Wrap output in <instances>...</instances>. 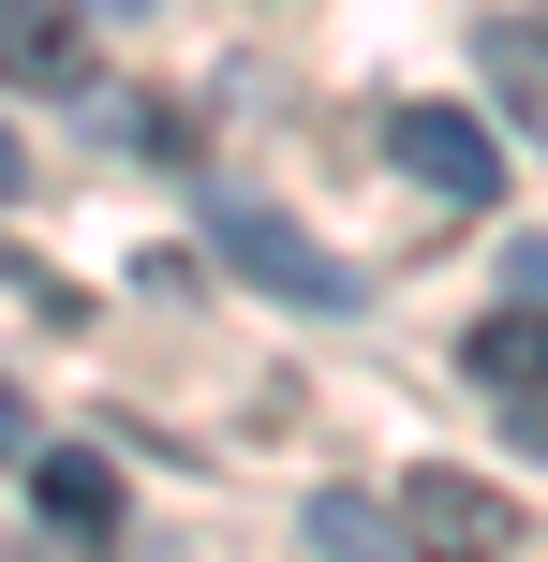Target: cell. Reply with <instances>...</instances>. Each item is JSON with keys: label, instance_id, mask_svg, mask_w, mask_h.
<instances>
[{"label": "cell", "instance_id": "6da1fadb", "mask_svg": "<svg viewBox=\"0 0 548 562\" xmlns=\"http://www.w3.org/2000/svg\"><path fill=\"white\" fill-rule=\"evenodd\" d=\"M385 533H401V562H504V548H534L519 504H504L490 474H445V459L385 488Z\"/></svg>", "mask_w": 548, "mask_h": 562}, {"label": "cell", "instance_id": "7a4b0ae2", "mask_svg": "<svg viewBox=\"0 0 548 562\" xmlns=\"http://www.w3.org/2000/svg\"><path fill=\"white\" fill-rule=\"evenodd\" d=\"M208 252H223V267H253L267 296H297V311H356V296H371L342 252H312V237H297L282 207H253V193H208Z\"/></svg>", "mask_w": 548, "mask_h": 562}, {"label": "cell", "instance_id": "3957f363", "mask_svg": "<svg viewBox=\"0 0 548 562\" xmlns=\"http://www.w3.org/2000/svg\"><path fill=\"white\" fill-rule=\"evenodd\" d=\"M385 164L401 178H430V193H504V148H490V119H460V104H385Z\"/></svg>", "mask_w": 548, "mask_h": 562}, {"label": "cell", "instance_id": "277c9868", "mask_svg": "<svg viewBox=\"0 0 548 562\" xmlns=\"http://www.w3.org/2000/svg\"><path fill=\"white\" fill-rule=\"evenodd\" d=\"M104 75L75 30V0H0V89H30V104H75V89Z\"/></svg>", "mask_w": 548, "mask_h": 562}, {"label": "cell", "instance_id": "5b68a950", "mask_svg": "<svg viewBox=\"0 0 548 562\" xmlns=\"http://www.w3.org/2000/svg\"><path fill=\"white\" fill-rule=\"evenodd\" d=\"M30 504H45V518H59V533H75V548H119V474H104V459H89V445L30 459Z\"/></svg>", "mask_w": 548, "mask_h": 562}, {"label": "cell", "instance_id": "8992f818", "mask_svg": "<svg viewBox=\"0 0 548 562\" xmlns=\"http://www.w3.org/2000/svg\"><path fill=\"white\" fill-rule=\"evenodd\" d=\"M460 356H474V385H490V400H548V311H490Z\"/></svg>", "mask_w": 548, "mask_h": 562}, {"label": "cell", "instance_id": "52a82bcc", "mask_svg": "<svg viewBox=\"0 0 548 562\" xmlns=\"http://www.w3.org/2000/svg\"><path fill=\"white\" fill-rule=\"evenodd\" d=\"M490 89H504V119L548 148V30H490Z\"/></svg>", "mask_w": 548, "mask_h": 562}, {"label": "cell", "instance_id": "ba28073f", "mask_svg": "<svg viewBox=\"0 0 548 562\" xmlns=\"http://www.w3.org/2000/svg\"><path fill=\"white\" fill-rule=\"evenodd\" d=\"M0 459H30V400H15V370H0Z\"/></svg>", "mask_w": 548, "mask_h": 562}, {"label": "cell", "instance_id": "9c48e42d", "mask_svg": "<svg viewBox=\"0 0 548 562\" xmlns=\"http://www.w3.org/2000/svg\"><path fill=\"white\" fill-rule=\"evenodd\" d=\"M519 296H548V237H534V252H519Z\"/></svg>", "mask_w": 548, "mask_h": 562}, {"label": "cell", "instance_id": "30bf717a", "mask_svg": "<svg viewBox=\"0 0 548 562\" xmlns=\"http://www.w3.org/2000/svg\"><path fill=\"white\" fill-rule=\"evenodd\" d=\"M519 445H534V459H548V400H534V415H519Z\"/></svg>", "mask_w": 548, "mask_h": 562}, {"label": "cell", "instance_id": "8fae6325", "mask_svg": "<svg viewBox=\"0 0 548 562\" xmlns=\"http://www.w3.org/2000/svg\"><path fill=\"white\" fill-rule=\"evenodd\" d=\"M0 193H15V134H0Z\"/></svg>", "mask_w": 548, "mask_h": 562}]
</instances>
